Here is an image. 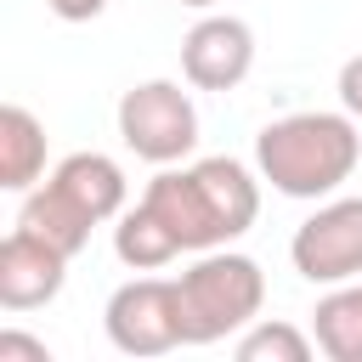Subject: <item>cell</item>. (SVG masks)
I'll return each mask as SVG.
<instances>
[{
	"instance_id": "obj_1",
	"label": "cell",
	"mask_w": 362,
	"mask_h": 362,
	"mask_svg": "<svg viewBox=\"0 0 362 362\" xmlns=\"http://www.w3.org/2000/svg\"><path fill=\"white\" fill-rule=\"evenodd\" d=\"M164 226L181 238L187 255L238 243L260 215V181L243 158H198V164H164L141 192Z\"/></svg>"
},
{
	"instance_id": "obj_2",
	"label": "cell",
	"mask_w": 362,
	"mask_h": 362,
	"mask_svg": "<svg viewBox=\"0 0 362 362\" xmlns=\"http://www.w3.org/2000/svg\"><path fill=\"white\" fill-rule=\"evenodd\" d=\"M356 124L362 119H351L345 107L339 113L305 107V113L272 119L255 136V170H260V181H272V192L305 198V204L334 198L356 175V164H362V130Z\"/></svg>"
},
{
	"instance_id": "obj_3",
	"label": "cell",
	"mask_w": 362,
	"mask_h": 362,
	"mask_svg": "<svg viewBox=\"0 0 362 362\" xmlns=\"http://www.w3.org/2000/svg\"><path fill=\"white\" fill-rule=\"evenodd\" d=\"M124 198H130V181L107 153H68L40 187L23 192L17 226L45 238V243H57L74 260L102 221L124 215Z\"/></svg>"
},
{
	"instance_id": "obj_4",
	"label": "cell",
	"mask_w": 362,
	"mask_h": 362,
	"mask_svg": "<svg viewBox=\"0 0 362 362\" xmlns=\"http://www.w3.org/2000/svg\"><path fill=\"white\" fill-rule=\"evenodd\" d=\"M181 328L187 345H215L226 334H243L266 305V272L260 260L226 249H204L181 277Z\"/></svg>"
},
{
	"instance_id": "obj_5",
	"label": "cell",
	"mask_w": 362,
	"mask_h": 362,
	"mask_svg": "<svg viewBox=\"0 0 362 362\" xmlns=\"http://www.w3.org/2000/svg\"><path fill=\"white\" fill-rule=\"evenodd\" d=\"M119 141L147 164H181L198 147V107L175 79H141L119 96Z\"/></svg>"
},
{
	"instance_id": "obj_6",
	"label": "cell",
	"mask_w": 362,
	"mask_h": 362,
	"mask_svg": "<svg viewBox=\"0 0 362 362\" xmlns=\"http://www.w3.org/2000/svg\"><path fill=\"white\" fill-rule=\"evenodd\" d=\"M102 328L113 339V351L124 356H164L175 345H187L181 328V283L175 277H130L107 294Z\"/></svg>"
},
{
	"instance_id": "obj_7",
	"label": "cell",
	"mask_w": 362,
	"mask_h": 362,
	"mask_svg": "<svg viewBox=\"0 0 362 362\" xmlns=\"http://www.w3.org/2000/svg\"><path fill=\"white\" fill-rule=\"evenodd\" d=\"M288 260L317 288H334V283L362 277V198H322L294 226Z\"/></svg>"
},
{
	"instance_id": "obj_8",
	"label": "cell",
	"mask_w": 362,
	"mask_h": 362,
	"mask_svg": "<svg viewBox=\"0 0 362 362\" xmlns=\"http://www.w3.org/2000/svg\"><path fill=\"white\" fill-rule=\"evenodd\" d=\"M255 68V28L232 11H209L181 40V74L192 90H238Z\"/></svg>"
},
{
	"instance_id": "obj_9",
	"label": "cell",
	"mask_w": 362,
	"mask_h": 362,
	"mask_svg": "<svg viewBox=\"0 0 362 362\" xmlns=\"http://www.w3.org/2000/svg\"><path fill=\"white\" fill-rule=\"evenodd\" d=\"M62 283H68V255L57 243L11 226L0 243V305L6 311H40L62 294Z\"/></svg>"
},
{
	"instance_id": "obj_10",
	"label": "cell",
	"mask_w": 362,
	"mask_h": 362,
	"mask_svg": "<svg viewBox=\"0 0 362 362\" xmlns=\"http://www.w3.org/2000/svg\"><path fill=\"white\" fill-rule=\"evenodd\" d=\"M40 181H45V124L23 102H6L0 107V187L28 192Z\"/></svg>"
},
{
	"instance_id": "obj_11",
	"label": "cell",
	"mask_w": 362,
	"mask_h": 362,
	"mask_svg": "<svg viewBox=\"0 0 362 362\" xmlns=\"http://www.w3.org/2000/svg\"><path fill=\"white\" fill-rule=\"evenodd\" d=\"M311 339L328 362H362V277L334 283L311 311Z\"/></svg>"
},
{
	"instance_id": "obj_12",
	"label": "cell",
	"mask_w": 362,
	"mask_h": 362,
	"mask_svg": "<svg viewBox=\"0 0 362 362\" xmlns=\"http://www.w3.org/2000/svg\"><path fill=\"white\" fill-rule=\"evenodd\" d=\"M113 255L130 266V272H164L175 255H187L181 249V238L164 226V215L141 198L136 209H124L119 221H113Z\"/></svg>"
},
{
	"instance_id": "obj_13",
	"label": "cell",
	"mask_w": 362,
	"mask_h": 362,
	"mask_svg": "<svg viewBox=\"0 0 362 362\" xmlns=\"http://www.w3.org/2000/svg\"><path fill=\"white\" fill-rule=\"evenodd\" d=\"M317 339L283 317H255L238 334V362H311Z\"/></svg>"
},
{
	"instance_id": "obj_14",
	"label": "cell",
	"mask_w": 362,
	"mask_h": 362,
	"mask_svg": "<svg viewBox=\"0 0 362 362\" xmlns=\"http://www.w3.org/2000/svg\"><path fill=\"white\" fill-rule=\"evenodd\" d=\"M0 362H51V351H45V339H28V334L6 328L0 334Z\"/></svg>"
},
{
	"instance_id": "obj_15",
	"label": "cell",
	"mask_w": 362,
	"mask_h": 362,
	"mask_svg": "<svg viewBox=\"0 0 362 362\" xmlns=\"http://www.w3.org/2000/svg\"><path fill=\"white\" fill-rule=\"evenodd\" d=\"M339 107L351 113V119H362V51L356 57H345V68H339Z\"/></svg>"
},
{
	"instance_id": "obj_16",
	"label": "cell",
	"mask_w": 362,
	"mask_h": 362,
	"mask_svg": "<svg viewBox=\"0 0 362 362\" xmlns=\"http://www.w3.org/2000/svg\"><path fill=\"white\" fill-rule=\"evenodd\" d=\"M45 11H57L62 23H90L107 11V0H45Z\"/></svg>"
},
{
	"instance_id": "obj_17",
	"label": "cell",
	"mask_w": 362,
	"mask_h": 362,
	"mask_svg": "<svg viewBox=\"0 0 362 362\" xmlns=\"http://www.w3.org/2000/svg\"><path fill=\"white\" fill-rule=\"evenodd\" d=\"M175 6H192V11H209V6H221V0H175Z\"/></svg>"
}]
</instances>
